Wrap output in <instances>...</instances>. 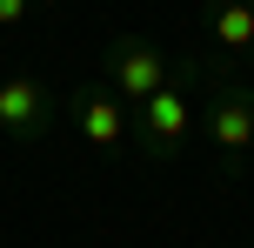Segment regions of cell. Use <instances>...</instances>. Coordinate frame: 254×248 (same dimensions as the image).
I'll return each instance as SVG.
<instances>
[{
    "label": "cell",
    "mask_w": 254,
    "mask_h": 248,
    "mask_svg": "<svg viewBox=\"0 0 254 248\" xmlns=\"http://www.w3.org/2000/svg\"><path fill=\"white\" fill-rule=\"evenodd\" d=\"M207 74H214L207 61L174 54V74H167L161 87L134 107V155H140V161H174L181 148L194 141V114H201L194 94L207 87Z\"/></svg>",
    "instance_id": "obj_1"
},
{
    "label": "cell",
    "mask_w": 254,
    "mask_h": 248,
    "mask_svg": "<svg viewBox=\"0 0 254 248\" xmlns=\"http://www.w3.org/2000/svg\"><path fill=\"white\" fill-rule=\"evenodd\" d=\"M201 155L221 181H241L248 161H254V81L241 74H207L201 94Z\"/></svg>",
    "instance_id": "obj_2"
},
{
    "label": "cell",
    "mask_w": 254,
    "mask_h": 248,
    "mask_svg": "<svg viewBox=\"0 0 254 248\" xmlns=\"http://www.w3.org/2000/svg\"><path fill=\"white\" fill-rule=\"evenodd\" d=\"M61 107H67V101H61L40 74H27V67H13V74L0 81V134H7V141H20V148L47 141L54 121H61Z\"/></svg>",
    "instance_id": "obj_3"
},
{
    "label": "cell",
    "mask_w": 254,
    "mask_h": 248,
    "mask_svg": "<svg viewBox=\"0 0 254 248\" xmlns=\"http://www.w3.org/2000/svg\"><path fill=\"white\" fill-rule=\"evenodd\" d=\"M61 114L74 121V134H80L87 148H101V155H114V148L134 141V107H127L121 94L107 87V81H87V87H74Z\"/></svg>",
    "instance_id": "obj_4"
},
{
    "label": "cell",
    "mask_w": 254,
    "mask_h": 248,
    "mask_svg": "<svg viewBox=\"0 0 254 248\" xmlns=\"http://www.w3.org/2000/svg\"><path fill=\"white\" fill-rule=\"evenodd\" d=\"M167 74H174V54H161L154 40H140V34H114L107 40V87H114L127 107H140Z\"/></svg>",
    "instance_id": "obj_5"
},
{
    "label": "cell",
    "mask_w": 254,
    "mask_h": 248,
    "mask_svg": "<svg viewBox=\"0 0 254 248\" xmlns=\"http://www.w3.org/2000/svg\"><path fill=\"white\" fill-rule=\"evenodd\" d=\"M201 34L228 61H254V0H201Z\"/></svg>",
    "instance_id": "obj_6"
},
{
    "label": "cell",
    "mask_w": 254,
    "mask_h": 248,
    "mask_svg": "<svg viewBox=\"0 0 254 248\" xmlns=\"http://www.w3.org/2000/svg\"><path fill=\"white\" fill-rule=\"evenodd\" d=\"M27 13H34V0H0V34H13Z\"/></svg>",
    "instance_id": "obj_7"
},
{
    "label": "cell",
    "mask_w": 254,
    "mask_h": 248,
    "mask_svg": "<svg viewBox=\"0 0 254 248\" xmlns=\"http://www.w3.org/2000/svg\"><path fill=\"white\" fill-rule=\"evenodd\" d=\"M34 7H67V0H34Z\"/></svg>",
    "instance_id": "obj_8"
}]
</instances>
